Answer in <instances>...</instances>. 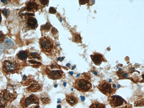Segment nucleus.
<instances>
[{"instance_id":"obj_1","label":"nucleus","mask_w":144,"mask_h":108,"mask_svg":"<svg viewBox=\"0 0 144 108\" xmlns=\"http://www.w3.org/2000/svg\"><path fill=\"white\" fill-rule=\"evenodd\" d=\"M42 52L48 56H55L58 52L56 43L52 39L47 36L41 37L39 40Z\"/></svg>"},{"instance_id":"obj_2","label":"nucleus","mask_w":144,"mask_h":108,"mask_svg":"<svg viewBox=\"0 0 144 108\" xmlns=\"http://www.w3.org/2000/svg\"><path fill=\"white\" fill-rule=\"evenodd\" d=\"M43 72L52 80L61 79L65 77L64 72L57 63L53 62L48 66H45Z\"/></svg>"},{"instance_id":"obj_3","label":"nucleus","mask_w":144,"mask_h":108,"mask_svg":"<svg viewBox=\"0 0 144 108\" xmlns=\"http://www.w3.org/2000/svg\"><path fill=\"white\" fill-rule=\"evenodd\" d=\"M83 75L75 80L73 86L77 90L82 93L92 92L93 89L90 76L88 75L87 74Z\"/></svg>"},{"instance_id":"obj_4","label":"nucleus","mask_w":144,"mask_h":108,"mask_svg":"<svg viewBox=\"0 0 144 108\" xmlns=\"http://www.w3.org/2000/svg\"><path fill=\"white\" fill-rule=\"evenodd\" d=\"M20 108H40V99L37 96L32 94L23 97L20 102Z\"/></svg>"},{"instance_id":"obj_5","label":"nucleus","mask_w":144,"mask_h":108,"mask_svg":"<svg viewBox=\"0 0 144 108\" xmlns=\"http://www.w3.org/2000/svg\"><path fill=\"white\" fill-rule=\"evenodd\" d=\"M20 69V64L14 59L5 60L2 63V70L6 74L18 73Z\"/></svg>"},{"instance_id":"obj_6","label":"nucleus","mask_w":144,"mask_h":108,"mask_svg":"<svg viewBox=\"0 0 144 108\" xmlns=\"http://www.w3.org/2000/svg\"><path fill=\"white\" fill-rule=\"evenodd\" d=\"M108 102L113 108H132L123 98L118 95H112L108 98Z\"/></svg>"},{"instance_id":"obj_7","label":"nucleus","mask_w":144,"mask_h":108,"mask_svg":"<svg viewBox=\"0 0 144 108\" xmlns=\"http://www.w3.org/2000/svg\"><path fill=\"white\" fill-rule=\"evenodd\" d=\"M97 87L100 92L108 97L112 96L116 90V89L112 88L110 83L105 80L101 81Z\"/></svg>"},{"instance_id":"obj_8","label":"nucleus","mask_w":144,"mask_h":108,"mask_svg":"<svg viewBox=\"0 0 144 108\" xmlns=\"http://www.w3.org/2000/svg\"><path fill=\"white\" fill-rule=\"evenodd\" d=\"M0 93L4 101L8 104L12 102L17 97V94L16 92L14 91L12 92H11L8 88L4 90H1Z\"/></svg>"},{"instance_id":"obj_9","label":"nucleus","mask_w":144,"mask_h":108,"mask_svg":"<svg viewBox=\"0 0 144 108\" xmlns=\"http://www.w3.org/2000/svg\"><path fill=\"white\" fill-rule=\"evenodd\" d=\"M90 57L93 62L97 66H100L103 62L107 61L102 54L98 52H94L90 55Z\"/></svg>"},{"instance_id":"obj_10","label":"nucleus","mask_w":144,"mask_h":108,"mask_svg":"<svg viewBox=\"0 0 144 108\" xmlns=\"http://www.w3.org/2000/svg\"><path fill=\"white\" fill-rule=\"evenodd\" d=\"M66 100L67 103L72 106L76 105L79 101L78 98L74 93L66 95Z\"/></svg>"},{"instance_id":"obj_11","label":"nucleus","mask_w":144,"mask_h":108,"mask_svg":"<svg viewBox=\"0 0 144 108\" xmlns=\"http://www.w3.org/2000/svg\"><path fill=\"white\" fill-rule=\"evenodd\" d=\"M40 8V5L36 2L34 1H30L28 2L26 5L25 9L27 11L31 12H35Z\"/></svg>"},{"instance_id":"obj_12","label":"nucleus","mask_w":144,"mask_h":108,"mask_svg":"<svg viewBox=\"0 0 144 108\" xmlns=\"http://www.w3.org/2000/svg\"><path fill=\"white\" fill-rule=\"evenodd\" d=\"M27 27L28 29H36V28L38 27L37 21L36 18L33 17L32 16H29L28 17L27 22Z\"/></svg>"},{"instance_id":"obj_13","label":"nucleus","mask_w":144,"mask_h":108,"mask_svg":"<svg viewBox=\"0 0 144 108\" xmlns=\"http://www.w3.org/2000/svg\"><path fill=\"white\" fill-rule=\"evenodd\" d=\"M42 86L37 82H33L30 86L27 88V90L29 92H36L40 91L42 90Z\"/></svg>"},{"instance_id":"obj_14","label":"nucleus","mask_w":144,"mask_h":108,"mask_svg":"<svg viewBox=\"0 0 144 108\" xmlns=\"http://www.w3.org/2000/svg\"><path fill=\"white\" fill-rule=\"evenodd\" d=\"M29 52L28 50L20 51L17 54V57L19 60L22 61H25L28 58Z\"/></svg>"},{"instance_id":"obj_15","label":"nucleus","mask_w":144,"mask_h":108,"mask_svg":"<svg viewBox=\"0 0 144 108\" xmlns=\"http://www.w3.org/2000/svg\"><path fill=\"white\" fill-rule=\"evenodd\" d=\"M89 108H106V105L101 103L97 101H94L89 106Z\"/></svg>"},{"instance_id":"obj_16","label":"nucleus","mask_w":144,"mask_h":108,"mask_svg":"<svg viewBox=\"0 0 144 108\" xmlns=\"http://www.w3.org/2000/svg\"><path fill=\"white\" fill-rule=\"evenodd\" d=\"M4 46L6 49H8L13 48L14 46V43L9 39L7 38L4 40Z\"/></svg>"},{"instance_id":"obj_17","label":"nucleus","mask_w":144,"mask_h":108,"mask_svg":"<svg viewBox=\"0 0 144 108\" xmlns=\"http://www.w3.org/2000/svg\"><path fill=\"white\" fill-rule=\"evenodd\" d=\"M116 74L118 75L119 78L121 79L127 78L129 76V74L127 72L122 71V70H118L116 73Z\"/></svg>"},{"instance_id":"obj_18","label":"nucleus","mask_w":144,"mask_h":108,"mask_svg":"<svg viewBox=\"0 0 144 108\" xmlns=\"http://www.w3.org/2000/svg\"><path fill=\"white\" fill-rule=\"evenodd\" d=\"M28 58L29 59H37L39 60H41V58L40 55L36 52L29 53Z\"/></svg>"},{"instance_id":"obj_19","label":"nucleus","mask_w":144,"mask_h":108,"mask_svg":"<svg viewBox=\"0 0 144 108\" xmlns=\"http://www.w3.org/2000/svg\"><path fill=\"white\" fill-rule=\"evenodd\" d=\"M40 100L42 103L44 105L49 104L51 100L48 97H46L45 95H42L40 97Z\"/></svg>"},{"instance_id":"obj_20","label":"nucleus","mask_w":144,"mask_h":108,"mask_svg":"<svg viewBox=\"0 0 144 108\" xmlns=\"http://www.w3.org/2000/svg\"><path fill=\"white\" fill-rule=\"evenodd\" d=\"M51 28V25L49 23H47L46 24L42 26L41 28V31L44 32H47L50 30Z\"/></svg>"},{"instance_id":"obj_21","label":"nucleus","mask_w":144,"mask_h":108,"mask_svg":"<svg viewBox=\"0 0 144 108\" xmlns=\"http://www.w3.org/2000/svg\"><path fill=\"white\" fill-rule=\"evenodd\" d=\"M8 104L4 101L0 93V108H5Z\"/></svg>"},{"instance_id":"obj_22","label":"nucleus","mask_w":144,"mask_h":108,"mask_svg":"<svg viewBox=\"0 0 144 108\" xmlns=\"http://www.w3.org/2000/svg\"><path fill=\"white\" fill-rule=\"evenodd\" d=\"M5 36L3 33V32L0 31V43H2L4 41Z\"/></svg>"},{"instance_id":"obj_23","label":"nucleus","mask_w":144,"mask_h":108,"mask_svg":"<svg viewBox=\"0 0 144 108\" xmlns=\"http://www.w3.org/2000/svg\"><path fill=\"white\" fill-rule=\"evenodd\" d=\"M2 13L5 17H7L9 14V11L7 9H4L2 11Z\"/></svg>"},{"instance_id":"obj_24","label":"nucleus","mask_w":144,"mask_h":108,"mask_svg":"<svg viewBox=\"0 0 144 108\" xmlns=\"http://www.w3.org/2000/svg\"><path fill=\"white\" fill-rule=\"evenodd\" d=\"M41 4L43 6H47L49 3V0H39Z\"/></svg>"},{"instance_id":"obj_25","label":"nucleus","mask_w":144,"mask_h":108,"mask_svg":"<svg viewBox=\"0 0 144 108\" xmlns=\"http://www.w3.org/2000/svg\"><path fill=\"white\" fill-rule=\"evenodd\" d=\"M49 12L52 14H55L56 12V8L54 7H50L49 10Z\"/></svg>"},{"instance_id":"obj_26","label":"nucleus","mask_w":144,"mask_h":108,"mask_svg":"<svg viewBox=\"0 0 144 108\" xmlns=\"http://www.w3.org/2000/svg\"><path fill=\"white\" fill-rule=\"evenodd\" d=\"M90 0H79V4H86L87 3H88L89 2Z\"/></svg>"},{"instance_id":"obj_27","label":"nucleus","mask_w":144,"mask_h":108,"mask_svg":"<svg viewBox=\"0 0 144 108\" xmlns=\"http://www.w3.org/2000/svg\"><path fill=\"white\" fill-rule=\"evenodd\" d=\"M78 36H79V35H76L75 36H74V40H75V41H79V40H80L78 39V38L80 39L81 38H80V37H78Z\"/></svg>"},{"instance_id":"obj_28","label":"nucleus","mask_w":144,"mask_h":108,"mask_svg":"<svg viewBox=\"0 0 144 108\" xmlns=\"http://www.w3.org/2000/svg\"><path fill=\"white\" fill-rule=\"evenodd\" d=\"M6 108H16V107L13 105H9Z\"/></svg>"},{"instance_id":"obj_29","label":"nucleus","mask_w":144,"mask_h":108,"mask_svg":"<svg viewBox=\"0 0 144 108\" xmlns=\"http://www.w3.org/2000/svg\"><path fill=\"white\" fill-rule=\"evenodd\" d=\"M80 98H81V100H82V102H83V101H84V100H85V98L84 97V96H81Z\"/></svg>"},{"instance_id":"obj_30","label":"nucleus","mask_w":144,"mask_h":108,"mask_svg":"<svg viewBox=\"0 0 144 108\" xmlns=\"http://www.w3.org/2000/svg\"><path fill=\"white\" fill-rule=\"evenodd\" d=\"M61 108V106H60V105H58V106H57V108Z\"/></svg>"},{"instance_id":"obj_31","label":"nucleus","mask_w":144,"mask_h":108,"mask_svg":"<svg viewBox=\"0 0 144 108\" xmlns=\"http://www.w3.org/2000/svg\"><path fill=\"white\" fill-rule=\"evenodd\" d=\"M2 2H3V3H6L7 1V0H1Z\"/></svg>"},{"instance_id":"obj_32","label":"nucleus","mask_w":144,"mask_h":108,"mask_svg":"<svg viewBox=\"0 0 144 108\" xmlns=\"http://www.w3.org/2000/svg\"><path fill=\"white\" fill-rule=\"evenodd\" d=\"M69 73H70V74H71V75H72L73 74V72H69Z\"/></svg>"},{"instance_id":"obj_33","label":"nucleus","mask_w":144,"mask_h":108,"mask_svg":"<svg viewBox=\"0 0 144 108\" xmlns=\"http://www.w3.org/2000/svg\"><path fill=\"white\" fill-rule=\"evenodd\" d=\"M70 63H68V64H67V66H70Z\"/></svg>"},{"instance_id":"obj_34","label":"nucleus","mask_w":144,"mask_h":108,"mask_svg":"<svg viewBox=\"0 0 144 108\" xmlns=\"http://www.w3.org/2000/svg\"><path fill=\"white\" fill-rule=\"evenodd\" d=\"M64 86H66V83H64Z\"/></svg>"},{"instance_id":"obj_35","label":"nucleus","mask_w":144,"mask_h":108,"mask_svg":"<svg viewBox=\"0 0 144 108\" xmlns=\"http://www.w3.org/2000/svg\"><path fill=\"white\" fill-rule=\"evenodd\" d=\"M94 74H96V75H97V72H94Z\"/></svg>"},{"instance_id":"obj_36","label":"nucleus","mask_w":144,"mask_h":108,"mask_svg":"<svg viewBox=\"0 0 144 108\" xmlns=\"http://www.w3.org/2000/svg\"><path fill=\"white\" fill-rule=\"evenodd\" d=\"M1 21V16H0V22Z\"/></svg>"},{"instance_id":"obj_37","label":"nucleus","mask_w":144,"mask_h":108,"mask_svg":"<svg viewBox=\"0 0 144 108\" xmlns=\"http://www.w3.org/2000/svg\"><path fill=\"white\" fill-rule=\"evenodd\" d=\"M75 67V66H74V67H73V68H72V70H73V69H74Z\"/></svg>"},{"instance_id":"obj_38","label":"nucleus","mask_w":144,"mask_h":108,"mask_svg":"<svg viewBox=\"0 0 144 108\" xmlns=\"http://www.w3.org/2000/svg\"><path fill=\"white\" fill-rule=\"evenodd\" d=\"M57 86H57V85H55V87H57Z\"/></svg>"},{"instance_id":"obj_39","label":"nucleus","mask_w":144,"mask_h":108,"mask_svg":"<svg viewBox=\"0 0 144 108\" xmlns=\"http://www.w3.org/2000/svg\"><path fill=\"white\" fill-rule=\"evenodd\" d=\"M111 82V79H110V82Z\"/></svg>"}]
</instances>
